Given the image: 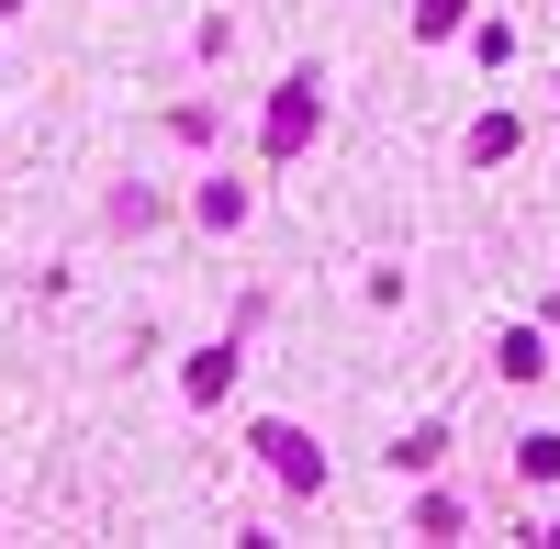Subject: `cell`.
<instances>
[{"label": "cell", "instance_id": "6da1fadb", "mask_svg": "<svg viewBox=\"0 0 560 549\" xmlns=\"http://www.w3.org/2000/svg\"><path fill=\"white\" fill-rule=\"evenodd\" d=\"M303 135H314V79H292V90H280V113H269V157H292Z\"/></svg>", "mask_w": 560, "mask_h": 549}, {"label": "cell", "instance_id": "7a4b0ae2", "mask_svg": "<svg viewBox=\"0 0 560 549\" xmlns=\"http://www.w3.org/2000/svg\"><path fill=\"white\" fill-rule=\"evenodd\" d=\"M258 448L280 460V482H303V493H314V437H303V427H258Z\"/></svg>", "mask_w": 560, "mask_h": 549}, {"label": "cell", "instance_id": "3957f363", "mask_svg": "<svg viewBox=\"0 0 560 549\" xmlns=\"http://www.w3.org/2000/svg\"><path fill=\"white\" fill-rule=\"evenodd\" d=\"M415 23H427V34H448V23H459V0H427V12H415Z\"/></svg>", "mask_w": 560, "mask_h": 549}, {"label": "cell", "instance_id": "277c9868", "mask_svg": "<svg viewBox=\"0 0 560 549\" xmlns=\"http://www.w3.org/2000/svg\"><path fill=\"white\" fill-rule=\"evenodd\" d=\"M0 12H12V0H0Z\"/></svg>", "mask_w": 560, "mask_h": 549}]
</instances>
